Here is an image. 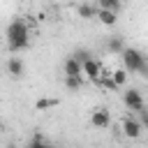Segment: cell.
Segmentation results:
<instances>
[{
  "label": "cell",
  "instance_id": "ac0fdd59",
  "mask_svg": "<svg viewBox=\"0 0 148 148\" xmlns=\"http://www.w3.org/2000/svg\"><path fill=\"white\" fill-rule=\"evenodd\" d=\"M109 2H111L113 7H120V0H109Z\"/></svg>",
  "mask_w": 148,
  "mask_h": 148
},
{
  "label": "cell",
  "instance_id": "9c48e42d",
  "mask_svg": "<svg viewBox=\"0 0 148 148\" xmlns=\"http://www.w3.org/2000/svg\"><path fill=\"white\" fill-rule=\"evenodd\" d=\"M95 16L99 18V23H102V25H116V21H118L116 12H109V9H97V14H95Z\"/></svg>",
  "mask_w": 148,
  "mask_h": 148
},
{
  "label": "cell",
  "instance_id": "2e32d148",
  "mask_svg": "<svg viewBox=\"0 0 148 148\" xmlns=\"http://www.w3.org/2000/svg\"><path fill=\"white\" fill-rule=\"evenodd\" d=\"M72 58H74V60H79V62L83 65V62H86V60L90 58V53H88L86 49H79V51H74V53H72Z\"/></svg>",
  "mask_w": 148,
  "mask_h": 148
},
{
  "label": "cell",
  "instance_id": "5b68a950",
  "mask_svg": "<svg viewBox=\"0 0 148 148\" xmlns=\"http://www.w3.org/2000/svg\"><path fill=\"white\" fill-rule=\"evenodd\" d=\"M123 134L130 136V139H136V136L141 134V123L134 120V118H125V120H123Z\"/></svg>",
  "mask_w": 148,
  "mask_h": 148
},
{
  "label": "cell",
  "instance_id": "9a60e30c",
  "mask_svg": "<svg viewBox=\"0 0 148 148\" xmlns=\"http://www.w3.org/2000/svg\"><path fill=\"white\" fill-rule=\"evenodd\" d=\"M28 148H51V146H49V143H44V136H42V134H35Z\"/></svg>",
  "mask_w": 148,
  "mask_h": 148
},
{
  "label": "cell",
  "instance_id": "3957f363",
  "mask_svg": "<svg viewBox=\"0 0 148 148\" xmlns=\"http://www.w3.org/2000/svg\"><path fill=\"white\" fill-rule=\"evenodd\" d=\"M123 102H125V106H127L130 111H141V109H143V97H141V92L134 90V88H130V90L123 92Z\"/></svg>",
  "mask_w": 148,
  "mask_h": 148
},
{
  "label": "cell",
  "instance_id": "ba28073f",
  "mask_svg": "<svg viewBox=\"0 0 148 148\" xmlns=\"http://www.w3.org/2000/svg\"><path fill=\"white\" fill-rule=\"evenodd\" d=\"M83 74V67H81V62L79 60H74L72 56L65 60V76H81Z\"/></svg>",
  "mask_w": 148,
  "mask_h": 148
},
{
  "label": "cell",
  "instance_id": "52a82bcc",
  "mask_svg": "<svg viewBox=\"0 0 148 148\" xmlns=\"http://www.w3.org/2000/svg\"><path fill=\"white\" fill-rule=\"evenodd\" d=\"M81 67H83V74H86L90 81H97V79H99V74H102V67H99V65H97L92 58H88V60H86Z\"/></svg>",
  "mask_w": 148,
  "mask_h": 148
},
{
  "label": "cell",
  "instance_id": "8fae6325",
  "mask_svg": "<svg viewBox=\"0 0 148 148\" xmlns=\"http://www.w3.org/2000/svg\"><path fill=\"white\" fill-rule=\"evenodd\" d=\"M106 49L116 56V53H123L125 51V44H123V37H111L109 39V44H106Z\"/></svg>",
  "mask_w": 148,
  "mask_h": 148
},
{
  "label": "cell",
  "instance_id": "30bf717a",
  "mask_svg": "<svg viewBox=\"0 0 148 148\" xmlns=\"http://www.w3.org/2000/svg\"><path fill=\"white\" fill-rule=\"evenodd\" d=\"M53 106H58V97H42V99L35 102L37 111H46V109H53Z\"/></svg>",
  "mask_w": 148,
  "mask_h": 148
},
{
  "label": "cell",
  "instance_id": "7c38bea8",
  "mask_svg": "<svg viewBox=\"0 0 148 148\" xmlns=\"http://www.w3.org/2000/svg\"><path fill=\"white\" fill-rule=\"evenodd\" d=\"M76 14H79L81 18H92V16L97 14V7H92V5H79V7H76Z\"/></svg>",
  "mask_w": 148,
  "mask_h": 148
},
{
  "label": "cell",
  "instance_id": "6da1fadb",
  "mask_svg": "<svg viewBox=\"0 0 148 148\" xmlns=\"http://www.w3.org/2000/svg\"><path fill=\"white\" fill-rule=\"evenodd\" d=\"M120 56H123V69H125L127 74L139 72L141 76L148 79V58H146L141 51H136V49H132V46H125V51H123Z\"/></svg>",
  "mask_w": 148,
  "mask_h": 148
},
{
  "label": "cell",
  "instance_id": "277c9868",
  "mask_svg": "<svg viewBox=\"0 0 148 148\" xmlns=\"http://www.w3.org/2000/svg\"><path fill=\"white\" fill-rule=\"evenodd\" d=\"M90 123H92V127L104 130V127H109V125H111V116H109V111H106V109H95V111H92V116H90Z\"/></svg>",
  "mask_w": 148,
  "mask_h": 148
},
{
  "label": "cell",
  "instance_id": "5bb4252c",
  "mask_svg": "<svg viewBox=\"0 0 148 148\" xmlns=\"http://www.w3.org/2000/svg\"><path fill=\"white\" fill-rule=\"evenodd\" d=\"M65 86L69 90H79L81 88V76H65Z\"/></svg>",
  "mask_w": 148,
  "mask_h": 148
},
{
  "label": "cell",
  "instance_id": "8992f818",
  "mask_svg": "<svg viewBox=\"0 0 148 148\" xmlns=\"http://www.w3.org/2000/svg\"><path fill=\"white\" fill-rule=\"evenodd\" d=\"M7 72H9V76H14V79H21L23 76V72H25V65H23V60L21 58H9L7 60Z\"/></svg>",
  "mask_w": 148,
  "mask_h": 148
},
{
  "label": "cell",
  "instance_id": "7a4b0ae2",
  "mask_svg": "<svg viewBox=\"0 0 148 148\" xmlns=\"http://www.w3.org/2000/svg\"><path fill=\"white\" fill-rule=\"evenodd\" d=\"M28 25L23 21H12L7 25V44H9V51H21L28 46Z\"/></svg>",
  "mask_w": 148,
  "mask_h": 148
},
{
  "label": "cell",
  "instance_id": "4fadbf2b",
  "mask_svg": "<svg viewBox=\"0 0 148 148\" xmlns=\"http://www.w3.org/2000/svg\"><path fill=\"white\" fill-rule=\"evenodd\" d=\"M111 79L116 81V86H118V88H123V86L127 83V72H125V69L120 67V69H116V72L111 74Z\"/></svg>",
  "mask_w": 148,
  "mask_h": 148
},
{
  "label": "cell",
  "instance_id": "d6986e66",
  "mask_svg": "<svg viewBox=\"0 0 148 148\" xmlns=\"http://www.w3.org/2000/svg\"><path fill=\"white\" fill-rule=\"evenodd\" d=\"M7 148H16V146H7Z\"/></svg>",
  "mask_w": 148,
  "mask_h": 148
},
{
  "label": "cell",
  "instance_id": "e0dca14e",
  "mask_svg": "<svg viewBox=\"0 0 148 148\" xmlns=\"http://www.w3.org/2000/svg\"><path fill=\"white\" fill-rule=\"evenodd\" d=\"M139 113H141V125H146V127H148V109H141Z\"/></svg>",
  "mask_w": 148,
  "mask_h": 148
}]
</instances>
